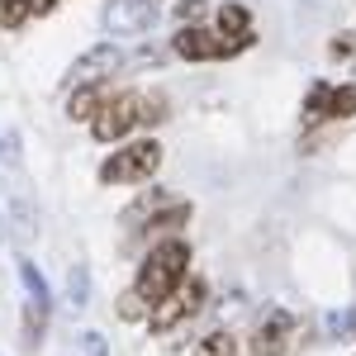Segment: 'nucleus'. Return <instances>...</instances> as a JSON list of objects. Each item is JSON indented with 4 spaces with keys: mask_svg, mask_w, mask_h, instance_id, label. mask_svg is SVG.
I'll return each instance as SVG.
<instances>
[{
    "mask_svg": "<svg viewBox=\"0 0 356 356\" xmlns=\"http://www.w3.org/2000/svg\"><path fill=\"white\" fill-rule=\"evenodd\" d=\"M191 275V243H181V238H166L157 243L147 257H143V266H138V280H134V295L147 309H157L166 295H176L181 290V280Z\"/></svg>",
    "mask_w": 356,
    "mask_h": 356,
    "instance_id": "nucleus-1",
    "label": "nucleus"
},
{
    "mask_svg": "<svg viewBox=\"0 0 356 356\" xmlns=\"http://www.w3.org/2000/svg\"><path fill=\"white\" fill-rule=\"evenodd\" d=\"M157 166H162V143L157 138H143V143H124L114 157H105L100 181L105 186H138V181H152Z\"/></svg>",
    "mask_w": 356,
    "mask_h": 356,
    "instance_id": "nucleus-2",
    "label": "nucleus"
},
{
    "mask_svg": "<svg viewBox=\"0 0 356 356\" xmlns=\"http://www.w3.org/2000/svg\"><path fill=\"white\" fill-rule=\"evenodd\" d=\"M247 43H252V33L247 38H228V33H219V29H181L176 33V53L186 57V62H209V57H233L243 53Z\"/></svg>",
    "mask_w": 356,
    "mask_h": 356,
    "instance_id": "nucleus-3",
    "label": "nucleus"
},
{
    "mask_svg": "<svg viewBox=\"0 0 356 356\" xmlns=\"http://www.w3.org/2000/svg\"><path fill=\"white\" fill-rule=\"evenodd\" d=\"M152 19H157V0H110L100 10V29L114 38H138L152 29Z\"/></svg>",
    "mask_w": 356,
    "mask_h": 356,
    "instance_id": "nucleus-4",
    "label": "nucleus"
},
{
    "mask_svg": "<svg viewBox=\"0 0 356 356\" xmlns=\"http://www.w3.org/2000/svg\"><path fill=\"white\" fill-rule=\"evenodd\" d=\"M200 304H204V280H181V290L166 295V300L147 314V328L152 332H171L176 323H186L191 314H200Z\"/></svg>",
    "mask_w": 356,
    "mask_h": 356,
    "instance_id": "nucleus-5",
    "label": "nucleus"
},
{
    "mask_svg": "<svg viewBox=\"0 0 356 356\" xmlns=\"http://www.w3.org/2000/svg\"><path fill=\"white\" fill-rule=\"evenodd\" d=\"M138 119H143V100H138V95H110V100L100 105V114L90 119V129H95L100 143H114V138L129 134Z\"/></svg>",
    "mask_w": 356,
    "mask_h": 356,
    "instance_id": "nucleus-6",
    "label": "nucleus"
},
{
    "mask_svg": "<svg viewBox=\"0 0 356 356\" xmlns=\"http://www.w3.org/2000/svg\"><path fill=\"white\" fill-rule=\"evenodd\" d=\"M124 67V48L119 43H100L90 53L76 57V72H72V86H100L105 76H114Z\"/></svg>",
    "mask_w": 356,
    "mask_h": 356,
    "instance_id": "nucleus-7",
    "label": "nucleus"
},
{
    "mask_svg": "<svg viewBox=\"0 0 356 356\" xmlns=\"http://www.w3.org/2000/svg\"><path fill=\"white\" fill-rule=\"evenodd\" d=\"M290 332H295L290 314L271 309V314L257 323V332H252V352H257V356H280L285 347H290Z\"/></svg>",
    "mask_w": 356,
    "mask_h": 356,
    "instance_id": "nucleus-8",
    "label": "nucleus"
},
{
    "mask_svg": "<svg viewBox=\"0 0 356 356\" xmlns=\"http://www.w3.org/2000/svg\"><path fill=\"white\" fill-rule=\"evenodd\" d=\"M105 100H110L105 81H100V86H76V90H72V100H67V114H72V119H95Z\"/></svg>",
    "mask_w": 356,
    "mask_h": 356,
    "instance_id": "nucleus-9",
    "label": "nucleus"
},
{
    "mask_svg": "<svg viewBox=\"0 0 356 356\" xmlns=\"http://www.w3.org/2000/svg\"><path fill=\"white\" fill-rule=\"evenodd\" d=\"M219 33H228V38H247L252 33V15H247V5H238V0H228L219 10Z\"/></svg>",
    "mask_w": 356,
    "mask_h": 356,
    "instance_id": "nucleus-10",
    "label": "nucleus"
},
{
    "mask_svg": "<svg viewBox=\"0 0 356 356\" xmlns=\"http://www.w3.org/2000/svg\"><path fill=\"white\" fill-rule=\"evenodd\" d=\"M323 114H328V119H347V114H356V86H332Z\"/></svg>",
    "mask_w": 356,
    "mask_h": 356,
    "instance_id": "nucleus-11",
    "label": "nucleus"
},
{
    "mask_svg": "<svg viewBox=\"0 0 356 356\" xmlns=\"http://www.w3.org/2000/svg\"><path fill=\"white\" fill-rule=\"evenodd\" d=\"M238 352V342H233V332H209L200 347H195V356H233Z\"/></svg>",
    "mask_w": 356,
    "mask_h": 356,
    "instance_id": "nucleus-12",
    "label": "nucleus"
},
{
    "mask_svg": "<svg viewBox=\"0 0 356 356\" xmlns=\"http://www.w3.org/2000/svg\"><path fill=\"white\" fill-rule=\"evenodd\" d=\"M29 15H33L29 0H0V29H19Z\"/></svg>",
    "mask_w": 356,
    "mask_h": 356,
    "instance_id": "nucleus-13",
    "label": "nucleus"
},
{
    "mask_svg": "<svg viewBox=\"0 0 356 356\" xmlns=\"http://www.w3.org/2000/svg\"><path fill=\"white\" fill-rule=\"evenodd\" d=\"M186 219H191V209H186V204H171L166 214H157V219H152V233H171V228H181Z\"/></svg>",
    "mask_w": 356,
    "mask_h": 356,
    "instance_id": "nucleus-14",
    "label": "nucleus"
},
{
    "mask_svg": "<svg viewBox=\"0 0 356 356\" xmlns=\"http://www.w3.org/2000/svg\"><path fill=\"white\" fill-rule=\"evenodd\" d=\"M29 5H33V15H53L57 10V0H29Z\"/></svg>",
    "mask_w": 356,
    "mask_h": 356,
    "instance_id": "nucleus-15",
    "label": "nucleus"
}]
</instances>
